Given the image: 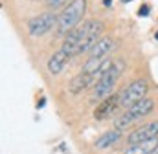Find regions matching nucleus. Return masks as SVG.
<instances>
[{
    "label": "nucleus",
    "instance_id": "nucleus-1",
    "mask_svg": "<svg viewBox=\"0 0 158 154\" xmlns=\"http://www.w3.org/2000/svg\"><path fill=\"white\" fill-rule=\"evenodd\" d=\"M86 11V0H72L70 4H66V7L63 9V13L59 15V22H57V33L59 35H66L68 31H72L76 26L83 22Z\"/></svg>",
    "mask_w": 158,
    "mask_h": 154
},
{
    "label": "nucleus",
    "instance_id": "nucleus-2",
    "mask_svg": "<svg viewBox=\"0 0 158 154\" xmlns=\"http://www.w3.org/2000/svg\"><path fill=\"white\" fill-rule=\"evenodd\" d=\"M125 70V61L123 59H116L110 66V70L101 77L96 84H94V92H92V99L94 101H99V99H107L110 97V92L114 90L116 86V81L119 79V75L123 74Z\"/></svg>",
    "mask_w": 158,
    "mask_h": 154
},
{
    "label": "nucleus",
    "instance_id": "nucleus-3",
    "mask_svg": "<svg viewBox=\"0 0 158 154\" xmlns=\"http://www.w3.org/2000/svg\"><path fill=\"white\" fill-rule=\"evenodd\" d=\"M153 110H155V101L145 97V99H142V101L134 103L132 107H129L123 114L119 116L118 119L114 121V128H118V130H125L129 125H132L134 121H138V119L145 117L147 114H151Z\"/></svg>",
    "mask_w": 158,
    "mask_h": 154
},
{
    "label": "nucleus",
    "instance_id": "nucleus-4",
    "mask_svg": "<svg viewBox=\"0 0 158 154\" xmlns=\"http://www.w3.org/2000/svg\"><path fill=\"white\" fill-rule=\"evenodd\" d=\"M57 22H59V15H55L53 11H44L28 20V33L31 37H42L53 28H57Z\"/></svg>",
    "mask_w": 158,
    "mask_h": 154
},
{
    "label": "nucleus",
    "instance_id": "nucleus-5",
    "mask_svg": "<svg viewBox=\"0 0 158 154\" xmlns=\"http://www.w3.org/2000/svg\"><path fill=\"white\" fill-rule=\"evenodd\" d=\"M147 90H149V84H147L145 79H136V81H132L131 84H127L125 88H121L118 92L119 94V105H121V107L127 105V108L132 107L134 103L145 99Z\"/></svg>",
    "mask_w": 158,
    "mask_h": 154
},
{
    "label": "nucleus",
    "instance_id": "nucleus-6",
    "mask_svg": "<svg viewBox=\"0 0 158 154\" xmlns=\"http://www.w3.org/2000/svg\"><path fill=\"white\" fill-rule=\"evenodd\" d=\"M158 138V121H151L140 128H134L129 136H127V143L129 145H134V143H143V141H149V140H155Z\"/></svg>",
    "mask_w": 158,
    "mask_h": 154
},
{
    "label": "nucleus",
    "instance_id": "nucleus-7",
    "mask_svg": "<svg viewBox=\"0 0 158 154\" xmlns=\"http://www.w3.org/2000/svg\"><path fill=\"white\" fill-rule=\"evenodd\" d=\"M118 107H119V94H112L110 97L103 99L101 105H98V108L94 110V117L99 119V121H103V119L110 117V114H112Z\"/></svg>",
    "mask_w": 158,
    "mask_h": 154
},
{
    "label": "nucleus",
    "instance_id": "nucleus-8",
    "mask_svg": "<svg viewBox=\"0 0 158 154\" xmlns=\"http://www.w3.org/2000/svg\"><path fill=\"white\" fill-rule=\"evenodd\" d=\"M96 83H98L96 75H92V74H85V72H79L77 75L70 81L68 90H70L72 94H79V92H83V90L90 88V86H92V84H96Z\"/></svg>",
    "mask_w": 158,
    "mask_h": 154
},
{
    "label": "nucleus",
    "instance_id": "nucleus-9",
    "mask_svg": "<svg viewBox=\"0 0 158 154\" xmlns=\"http://www.w3.org/2000/svg\"><path fill=\"white\" fill-rule=\"evenodd\" d=\"M70 61V55L64 51V50H59V51H55L50 59H48V72L52 74V75H59L63 70H64V66H66V63Z\"/></svg>",
    "mask_w": 158,
    "mask_h": 154
},
{
    "label": "nucleus",
    "instance_id": "nucleus-10",
    "mask_svg": "<svg viewBox=\"0 0 158 154\" xmlns=\"http://www.w3.org/2000/svg\"><path fill=\"white\" fill-rule=\"evenodd\" d=\"M123 130H118V128H112V130H107L105 134H101L96 141H94V149L98 151H105V149H110L116 141H119Z\"/></svg>",
    "mask_w": 158,
    "mask_h": 154
},
{
    "label": "nucleus",
    "instance_id": "nucleus-11",
    "mask_svg": "<svg viewBox=\"0 0 158 154\" xmlns=\"http://www.w3.org/2000/svg\"><path fill=\"white\" fill-rule=\"evenodd\" d=\"M158 147V138L143 141V143H134L125 149V154H153Z\"/></svg>",
    "mask_w": 158,
    "mask_h": 154
},
{
    "label": "nucleus",
    "instance_id": "nucleus-12",
    "mask_svg": "<svg viewBox=\"0 0 158 154\" xmlns=\"http://www.w3.org/2000/svg\"><path fill=\"white\" fill-rule=\"evenodd\" d=\"M112 48H114V40H112V38L110 37H101L96 44H94V48L90 50V55H92V57H107Z\"/></svg>",
    "mask_w": 158,
    "mask_h": 154
},
{
    "label": "nucleus",
    "instance_id": "nucleus-13",
    "mask_svg": "<svg viewBox=\"0 0 158 154\" xmlns=\"http://www.w3.org/2000/svg\"><path fill=\"white\" fill-rule=\"evenodd\" d=\"M66 2L70 4L72 0H46V4H48V7H50V9H59V7H63Z\"/></svg>",
    "mask_w": 158,
    "mask_h": 154
},
{
    "label": "nucleus",
    "instance_id": "nucleus-14",
    "mask_svg": "<svg viewBox=\"0 0 158 154\" xmlns=\"http://www.w3.org/2000/svg\"><path fill=\"white\" fill-rule=\"evenodd\" d=\"M151 13V7L147 6V4H143V6H140V9H138V15L140 17H147Z\"/></svg>",
    "mask_w": 158,
    "mask_h": 154
},
{
    "label": "nucleus",
    "instance_id": "nucleus-15",
    "mask_svg": "<svg viewBox=\"0 0 158 154\" xmlns=\"http://www.w3.org/2000/svg\"><path fill=\"white\" fill-rule=\"evenodd\" d=\"M44 103H46V99H44V97H40V101H39V105H37V108H42V107H44Z\"/></svg>",
    "mask_w": 158,
    "mask_h": 154
},
{
    "label": "nucleus",
    "instance_id": "nucleus-16",
    "mask_svg": "<svg viewBox=\"0 0 158 154\" xmlns=\"http://www.w3.org/2000/svg\"><path fill=\"white\" fill-rule=\"evenodd\" d=\"M103 6H105V7H110V6H112V0H103Z\"/></svg>",
    "mask_w": 158,
    "mask_h": 154
},
{
    "label": "nucleus",
    "instance_id": "nucleus-17",
    "mask_svg": "<svg viewBox=\"0 0 158 154\" xmlns=\"http://www.w3.org/2000/svg\"><path fill=\"white\" fill-rule=\"evenodd\" d=\"M121 2H123V4H129V2H132V0H121Z\"/></svg>",
    "mask_w": 158,
    "mask_h": 154
},
{
    "label": "nucleus",
    "instance_id": "nucleus-18",
    "mask_svg": "<svg viewBox=\"0 0 158 154\" xmlns=\"http://www.w3.org/2000/svg\"><path fill=\"white\" fill-rule=\"evenodd\" d=\"M155 38H158V31H156V33H155Z\"/></svg>",
    "mask_w": 158,
    "mask_h": 154
},
{
    "label": "nucleus",
    "instance_id": "nucleus-19",
    "mask_svg": "<svg viewBox=\"0 0 158 154\" xmlns=\"http://www.w3.org/2000/svg\"><path fill=\"white\" fill-rule=\"evenodd\" d=\"M33 2H37V0H33Z\"/></svg>",
    "mask_w": 158,
    "mask_h": 154
}]
</instances>
